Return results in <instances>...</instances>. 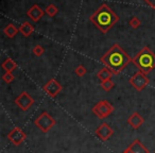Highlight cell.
I'll use <instances>...</instances> for the list:
<instances>
[{
  "instance_id": "1",
  "label": "cell",
  "mask_w": 155,
  "mask_h": 153,
  "mask_svg": "<svg viewBox=\"0 0 155 153\" xmlns=\"http://www.w3.org/2000/svg\"><path fill=\"white\" fill-rule=\"evenodd\" d=\"M133 58L122 49L119 45L115 44L110 47V49L100 58V62L104 64L113 75H119L123 69L127 66L129 63L132 62Z\"/></svg>"
},
{
  "instance_id": "2",
  "label": "cell",
  "mask_w": 155,
  "mask_h": 153,
  "mask_svg": "<svg viewBox=\"0 0 155 153\" xmlns=\"http://www.w3.org/2000/svg\"><path fill=\"white\" fill-rule=\"evenodd\" d=\"M89 20L102 33H107L118 22L119 17L107 5H102L93 15H91Z\"/></svg>"
},
{
  "instance_id": "3",
  "label": "cell",
  "mask_w": 155,
  "mask_h": 153,
  "mask_svg": "<svg viewBox=\"0 0 155 153\" xmlns=\"http://www.w3.org/2000/svg\"><path fill=\"white\" fill-rule=\"evenodd\" d=\"M132 62L139 68V71L147 75L155 68V53L149 47H144L134 56Z\"/></svg>"
},
{
  "instance_id": "4",
  "label": "cell",
  "mask_w": 155,
  "mask_h": 153,
  "mask_svg": "<svg viewBox=\"0 0 155 153\" xmlns=\"http://www.w3.org/2000/svg\"><path fill=\"white\" fill-rule=\"evenodd\" d=\"M34 123L43 133H47V132H49L50 130L55 125L56 121L51 115H49L45 111V112H43L36 119H35Z\"/></svg>"
},
{
  "instance_id": "5",
  "label": "cell",
  "mask_w": 155,
  "mask_h": 153,
  "mask_svg": "<svg viewBox=\"0 0 155 153\" xmlns=\"http://www.w3.org/2000/svg\"><path fill=\"white\" fill-rule=\"evenodd\" d=\"M93 113L100 119L107 118L113 112H114V106L112 105L110 102L107 100H101V101L97 102L91 108Z\"/></svg>"
},
{
  "instance_id": "6",
  "label": "cell",
  "mask_w": 155,
  "mask_h": 153,
  "mask_svg": "<svg viewBox=\"0 0 155 153\" xmlns=\"http://www.w3.org/2000/svg\"><path fill=\"white\" fill-rule=\"evenodd\" d=\"M129 82L136 91H141L149 85V79L146 73H143L142 71H138L130 78Z\"/></svg>"
},
{
  "instance_id": "7",
  "label": "cell",
  "mask_w": 155,
  "mask_h": 153,
  "mask_svg": "<svg viewBox=\"0 0 155 153\" xmlns=\"http://www.w3.org/2000/svg\"><path fill=\"white\" fill-rule=\"evenodd\" d=\"M8 139L14 145V146H19L25 140L27 139V134L24 132L21 128H14L9 134H8Z\"/></svg>"
},
{
  "instance_id": "8",
  "label": "cell",
  "mask_w": 155,
  "mask_h": 153,
  "mask_svg": "<svg viewBox=\"0 0 155 153\" xmlns=\"http://www.w3.org/2000/svg\"><path fill=\"white\" fill-rule=\"evenodd\" d=\"M34 103V99L27 91H22L15 99V104L22 111H28Z\"/></svg>"
},
{
  "instance_id": "9",
  "label": "cell",
  "mask_w": 155,
  "mask_h": 153,
  "mask_svg": "<svg viewBox=\"0 0 155 153\" xmlns=\"http://www.w3.org/2000/svg\"><path fill=\"white\" fill-rule=\"evenodd\" d=\"M95 134L100 140H102V141H106V140H108L113 136V134H114V130H113V128L110 127L108 123L103 122L102 125H100L99 127L96 129Z\"/></svg>"
},
{
  "instance_id": "10",
  "label": "cell",
  "mask_w": 155,
  "mask_h": 153,
  "mask_svg": "<svg viewBox=\"0 0 155 153\" xmlns=\"http://www.w3.org/2000/svg\"><path fill=\"white\" fill-rule=\"evenodd\" d=\"M62 89H63L62 85H61L55 79H51V80H49L44 85V91H45L46 94L51 98L56 97V96L62 91Z\"/></svg>"
},
{
  "instance_id": "11",
  "label": "cell",
  "mask_w": 155,
  "mask_h": 153,
  "mask_svg": "<svg viewBox=\"0 0 155 153\" xmlns=\"http://www.w3.org/2000/svg\"><path fill=\"white\" fill-rule=\"evenodd\" d=\"M122 153H150V151L139 139H135Z\"/></svg>"
},
{
  "instance_id": "12",
  "label": "cell",
  "mask_w": 155,
  "mask_h": 153,
  "mask_svg": "<svg viewBox=\"0 0 155 153\" xmlns=\"http://www.w3.org/2000/svg\"><path fill=\"white\" fill-rule=\"evenodd\" d=\"M44 14H45V12H44L43 9L39 8L37 5H32V7L28 10V12H27V16L34 22H38V20L44 16Z\"/></svg>"
},
{
  "instance_id": "13",
  "label": "cell",
  "mask_w": 155,
  "mask_h": 153,
  "mask_svg": "<svg viewBox=\"0 0 155 153\" xmlns=\"http://www.w3.org/2000/svg\"><path fill=\"white\" fill-rule=\"evenodd\" d=\"M143 122H144L143 117H142L138 112H134L133 114L129 117V119H127V123L135 130L139 129V128L143 125Z\"/></svg>"
},
{
  "instance_id": "14",
  "label": "cell",
  "mask_w": 155,
  "mask_h": 153,
  "mask_svg": "<svg viewBox=\"0 0 155 153\" xmlns=\"http://www.w3.org/2000/svg\"><path fill=\"white\" fill-rule=\"evenodd\" d=\"M33 31H34V26H32V24L29 22H22L21 26L19 27V32L26 37L30 36L33 33Z\"/></svg>"
},
{
  "instance_id": "15",
  "label": "cell",
  "mask_w": 155,
  "mask_h": 153,
  "mask_svg": "<svg viewBox=\"0 0 155 153\" xmlns=\"http://www.w3.org/2000/svg\"><path fill=\"white\" fill-rule=\"evenodd\" d=\"M112 75H113V72L107 68H102L98 71L97 73V77L101 82H104V81H107V80H112Z\"/></svg>"
},
{
  "instance_id": "16",
  "label": "cell",
  "mask_w": 155,
  "mask_h": 153,
  "mask_svg": "<svg viewBox=\"0 0 155 153\" xmlns=\"http://www.w3.org/2000/svg\"><path fill=\"white\" fill-rule=\"evenodd\" d=\"M1 67H2L5 71H8V72H13V71L17 68V64H16L12 58H5V62L2 63Z\"/></svg>"
},
{
  "instance_id": "17",
  "label": "cell",
  "mask_w": 155,
  "mask_h": 153,
  "mask_svg": "<svg viewBox=\"0 0 155 153\" xmlns=\"http://www.w3.org/2000/svg\"><path fill=\"white\" fill-rule=\"evenodd\" d=\"M18 31H19V29H17L14 25H12V24H9L8 26L5 27V29H3V33H5V36L9 37V38L15 37V35L18 33Z\"/></svg>"
},
{
  "instance_id": "18",
  "label": "cell",
  "mask_w": 155,
  "mask_h": 153,
  "mask_svg": "<svg viewBox=\"0 0 155 153\" xmlns=\"http://www.w3.org/2000/svg\"><path fill=\"white\" fill-rule=\"evenodd\" d=\"M58 9L54 5H49L47 8H46V13H47L50 17L55 16L56 14H58Z\"/></svg>"
},
{
  "instance_id": "19",
  "label": "cell",
  "mask_w": 155,
  "mask_h": 153,
  "mask_svg": "<svg viewBox=\"0 0 155 153\" xmlns=\"http://www.w3.org/2000/svg\"><path fill=\"white\" fill-rule=\"evenodd\" d=\"M101 87L105 91H110V89H113L115 87V83L112 80L104 81V82H101Z\"/></svg>"
},
{
  "instance_id": "20",
  "label": "cell",
  "mask_w": 155,
  "mask_h": 153,
  "mask_svg": "<svg viewBox=\"0 0 155 153\" xmlns=\"http://www.w3.org/2000/svg\"><path fill=\"white\" fill-rule=\"evenodd\" d=\"M32 52H33V54H34V55L41 56V55H43V54H44V52H45V49H44L43 46L35 45L34 47H33V49H32Z\"/></svg>"
},
{
  "instance_id": "21",
  "label": "cell",
  "mask_w": 155,
  "mask_h": 153,
  "mask_svg": "<svg viewBox=\"0 0 155 153\" xmlns=\"http://www.w3.org/2000/svg\"><path fill=\"white\" fill-rule=\"evenodd\" d=\"M14 79H15V77H14V75L12 72H8V71H5V75H2V80L5 81V83H8V84H10V83L13 82Z\"/></svg>"
},
{
  "instance_id": "22",
  "label": "cell",
  "mask_w": 155,
  "mask_h": 153,
  "mask_svg": "<svg viewBox=\"0 0 155 153\" xmlns=\"http://www.w3.org/2000/svg\"><path fill=\"white\" fill-rule=\"evenodd\" d=\"M129 25L133 29H137V28H139V27H140V25H141V22H140L138 17H135V16H134V17H132L131 19H130Z\"/></svg>"
},
{
  "instance_id": "23",
  "label": "cell",
  "mask_w": 155,
  "mask_h": 153,
  "mask_svg": "<svg viewBox=\"0 0 155 153\" xmlns=\"http://www.w3.org/2000/svg\"><path fill=\"white\" fill-rule=\"evenodd\" d=\"M74 72L78 77H83V75H85V73L87 72V70L83 65H79V66H77V68L74 69Z\"/></svg>"
},
{
  "instance_id": "24",
  "label": "cell",
  "mask_w": 155,
  "mask_h": 153,
  "mask_svg": "<svg viewBox=\"0 0 155 153\" xmlns=\"http://www.w3.org/2000/svg\"><path fill=\"white\" fill-rule=\"evenodd\" d=\"M143 1L149 5V7L155 9V0H143Z\"/></svg>"
}]
</instances>
